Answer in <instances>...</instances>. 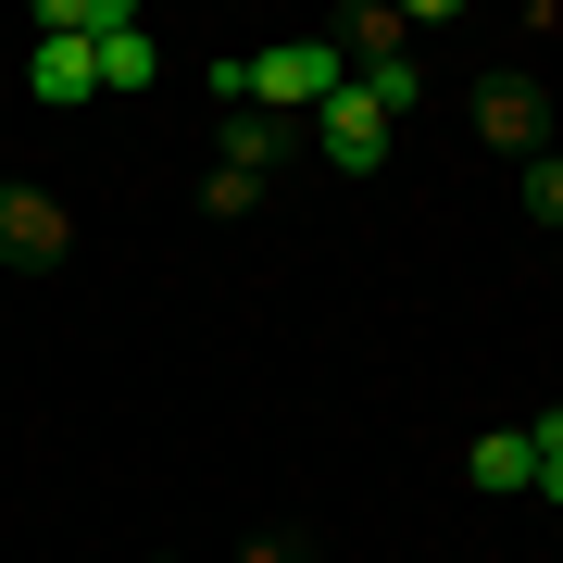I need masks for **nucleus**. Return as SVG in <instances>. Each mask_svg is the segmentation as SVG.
Masks as SVG:
<instances>
[{
	"mask_svg": "<svg viewBox=\"0 0 563 563\" xmlns=\"http://www.w3.org/2000/svg\"><path fill=\"white\" fill-rule=\"evenodd\" d=\"M339 88H351L339 38H276V51H251V113H276V125H313Z\"/></svg>",
	"mask_w": 563,
	"mask_h": 563,
	"instance_id": "f257e3e1",
	"label": "nucleus"
},
{
	"mask_svg": "<svg viewBox=\"0 0 563 563\" xmlns=\"http://www.w3.org/2000/svg\"><path fill=\"white\" fill-rule=\"evenodd\" d=\"M63 251H76V213H63L51 188H25V176H0V276H51Z\"/></svg>",
	"mask_w": 563,
	"mask_h": 563,
	"instance_id": "f03ea898",
	"label": "nucleus"
},
{
	"mask_svg": "<svg viewBox=\"0 0 563 563\" xmlns=\"http://www.w3.org/2000/svg\"><path fill=\"white\" fill-rule=\"evenodd\" d=\"M476 139L501 151V163H539L551 151V88L539 76H488L476 88Z\"/></svg>",
	"mask_w": 563,
	"mask_h": 563,
	"instance_id": "7ed1b4c3",
	"label": "nucleus"
},
{
	"mask_svg": "<svg viewBox=\"0 0 563 563\" xmlns=\"http://www.w3.org/2000/svg\"><path fill=\"white\" fill-rule=\"evenodd\" d=\"M301 139H313L325 163H339V176H376V163H388V139H401V125H388L376 101H363V88H339V101H325V113L301 125Z\"/></svg>",
	"mask_w": 563,
	"mask_h": 563,
	"instance_id": "20e7f679",
	"label": "nucleus"
},
{
	"mask_svg": "<svg viewBox=\"0 0 563 563\" xmlns=\"http://www.w3.org/2000/svg\"><path fill=\"white\" fill-rule=\"evenodd\" d=\"M25 101H38V113H88V101H101V51H88V38H38V51H25Z\"/></svg>",
	"mask_w": 563,
	"mask_h": 563,
	"instance_id": "39448f33",
	"label": "nucleus"
},
{
	"mask_svg": "<svg viewBox=\"0 0 563 563\" xmlns=\"http://www.w3.org/2000/svg\"><path fill=\"white\" fill-rule=\"evenodd\" d=\"M288 151H301V125H276V113H251V101H239V113H213V163H225V176H251V188H263Z\"/></svg>",
	"mask_w": 563,
	"mask_h": 563,
	"instance_id": "423d86ee",
	"label": "nucleus"
},
{
	"mask_svg": "<svg viewBox=\"0 0 563 563\" xmlns=\"http://www.w3.org/2000/svg\"><path fill=\"white\" fill-rule=\"evenodd\" d=\"M101 88H113V101H151V88H163V38L139 25V0L101 25Z\"/></svg>",
	"mask_w": 563,
	"mask_h": 563,
	"instance_id": "0eeeda50",
	"label": "nucleus"
},
{
	"mask_svg": "<svg viewBox=\"0 0 563 563\" xmlns=\"http://www.w3.org/2000/svg\"><path fill=\"white\" fill-rule=\"evenodd\" d=\"M463 488H488V501H526V488H539V439H526V426L476 439V451H463Z\"/></svg>",
	"mask_w": 563,
	"mask_h": 563,
	"instance_id": "6e6552de",
	"label": "nucleus"
},
{
	"mask_svg": "<svg viewBox=\"0 0 563 563\" xmlns=\"http://www.w3.org/2000/svg\"><path fill=\"white\" fill-rule=\"evenodd\" d=\"M351 88H363V101H376L388 125H401V113L426 101V76H413V51H388V63H351Z\"/></svg>",
	"mask_w": 563,
	"mask_h": 563,
	"instance_id": "1a4fd4ad",
	"label": "nucleus"
},
{
	"mask_svg": "<svg viewBox=\"0 0 563 563\" xmlns=\"http://www.w3.org/2000/svg\"><path fill=\"white\" fill-rule=\"evenodd\" d=\"M201 213H213V225H251V213H263V188H251V176H225V163H213V176H201Z\"/></svg>",
	"mask_w": 563,
	"mask_h": 563,
	"instance_id": "9d476101",
	"label": "nucleus"
},
{
	"mask_svg": "<svg viewBox=\"0 0 563 563\" xmlns=\"http://www.w3.org/2000/svg\"><path fill=\"white\" fill-rule=\"evenodd\" d=\"M526 439H539V501H551V514H563V401H551V413H539V426H526Z\"/></svg>",
	"mask_w": 563,
	"mask_h": 563,
	"instance_id": "9b49d317",
	"label": "nucleus"
},
{
	"mask_svg": "<svg viewBox=\"0 0 563 563\" xmlns=\"http://www.w3.org/2000/svg\"><path fill=\"white\" fill-rule=\"evenodd\" d=\"M526 213H539V225H563V151H539V163H526Z\"/></svg>",
	"mask_w": 563,
	"mask_h": 563,
	"instance_id": "f8f14e48",
	"label": "nucleus"
},
{
	"mask_svg": "<svg viewBox=\"0 0 563 563\" xmlns=\"http://www.w3.org/2000/svg\"><path fill=\"white\" fill-rule=\"evenodd\" d=\"M239 563H288V539H239Z\"/></svg>",
	"mask_w": 563,
	"mask_h": 563,
	"instance_id": "ddd939ff",
	"label": "nucleus"
},
{
	"mask_svg": "<svg viewBox=\"0 0 563 563\" xmlns=\"http://www.w3.org/2000/svg\"><path fill=\"white\" fill-rule=\"evenodd\" d=\"M151 563H176V551H151Z\"/></svg>",
	"mask_w": 563,
	"mask_h": 563,
	"instance_id": "4468645a",
	"label": "nucleus"
},
{
	"mask_svg": "<svg viewBox=\"0 0 563 563\" xmlns=\"http://www.w3.org/2000/svg\"><path fill=\"white\" fill-rule=\"evenodd\" d=\"M551 251H563V225H551Z\"/></svg>",
	"mask_w": 563,
	"mask_h": 563,
	"instance_id": "2eb2a0df",
	"label": "nucleus"
}]
</instances>
